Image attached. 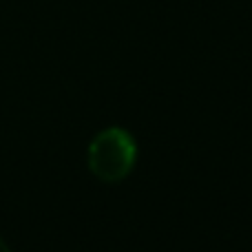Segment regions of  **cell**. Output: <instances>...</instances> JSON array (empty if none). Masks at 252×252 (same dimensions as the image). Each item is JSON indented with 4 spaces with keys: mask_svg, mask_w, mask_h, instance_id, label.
Segmentation results:
<instances>
[{
    "mask_svg": "<svg viewBox=\"0 0 252 252\" xmlns=\"http://www.w3.org/2000/svg\"><path fill=\"white\" fill-rule=\"evenodd\" d=\"M135 159L137 146L124 128H106L97 133L87 151L89 170L104 184H118L128 177Z\"/></svg>",
    "mask_w": 252,
    "mask_h": 252,
    "instance_id": "6da1fadb",
    "label": "cell"
},
{
    "mask_svg": "<svg viewBox=\"0 0 252 252\" xmlns=\"http://www.w3.org/2000/svg\"><path fill=\"white\" fill-rule=\"evenodd\" d=\"M0 252H11V250H9V246L2 241V237H0Z\"/></svg>",
    "mask_w": 252,
    "mask_h": 252,
    "instance_id": "7a4b0ae2",
    "label": "cell"
}]
</instances>
